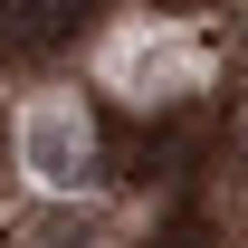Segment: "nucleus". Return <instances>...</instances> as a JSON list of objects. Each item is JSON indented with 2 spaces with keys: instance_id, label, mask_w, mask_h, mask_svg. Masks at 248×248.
<instances>
[{
  "instance_id": "3",
  "label": "nucleus",
  "mask_w": 248,
  "mask_h": 248,
  "mask_svg": "<svg viewBox=\"0 0 248 248\" xmlns=\"http://www.w3.org/2000/svg\"><path fill=\"white\" fill-rule=\"evenodd\" d=\"M143 248H210V229H201V219H172V229H153Z\"/></svg>"
},
{
  "instance_id": "4",
  "label": "nucleus",
  "mask_w": 248,
  "mask_h": 248,
  "mask_svg": "<svg viewBox=\"0 0 248 248\" xmlns=\"http://www.w3.org/2000/svg\"><path fill=\"white\" fill-rule=\"evenodd\" d=\"M239 143H248V134H239Z\"/></svg>"
},
{
  "instance_id": "2",
  "label": "nucleus",
  "mask_w": 248,
  "mask_h": 248,
  "mask_svg": "<svg viewBox=\"0 0 248 248\" xmlns=\"http://www.w3.org/2000/svg\"><path fill=\"white\" fill-rule=\"evenodd\" d=\"M95 0H0V58H48L58 38L86 29Z\"/></svg>"
},
{
  "instance_id": "1",
  "label": "nucleus",
  "mask_w": 248,
  "mask_h": 248,
  "mask_svg": "<svg viewBox=\"0 0 248 248\" xmlns=\"http://www.w3.org/2000/svg\"><path fill=\"white\" fill-rule=\"evenodd\" d=\"M19 143H29V172H38V182H58V191H77V182L95 172L86 115H77V105H48V95H38L29 115H19Z\"/></svg>"
}]
</instances>
